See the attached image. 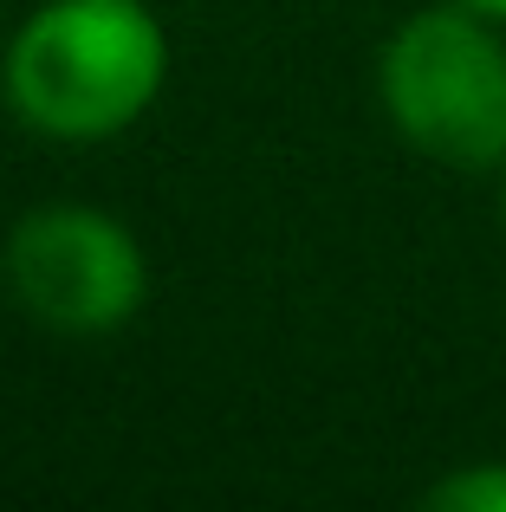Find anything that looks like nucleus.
I'll use <instances>...</instances> for the list:
<instances>
[{
	"label": "nucleus",
	"instance_id": "nucleus-1",
	"mask_svg": "<svg viewBox=\"0 0 506 512\" xmlns=\"http://www.w3.org/2000/svg\"><path fill=\"white\" fill-rule=\"evenodd\" d=\"M169 33L143 0H39L0 52V98L46 143H111L156 111Z\"/></svg>",
	"mask_w": 506,
	"mask_h": 512
},
{
	"label": "nucleus",
	"instance_id": "nucleus-2",
	"mask_svg": "<svg viewBox=\"0 0 506 512\" xmlns=\"http://www.w3.org/2000/svg\"><path fill=\"white\" fill-rule=\"evenodd\" d=\"M377 104L416 156L461 175L506 169V39L500 20L461 7H422L383 39Z\"/></svg>",
	"mask_w": 506,
	"mask_h": 512
},
{
	"label": "nucleus",
	"instance_id": "nucleus-3",
	"mask_svg": "<svg viewBox=\"0 0 506 512\" xmlns=\"http://www.w3.org/2000/svg\"><path fill=\"white\" fill-rule=\"evenodd\" d=\"M7 292L33 325L59 338H104L124 331L150 299L143 240L91 201H39L7 227L0 247Z\"/></svg>",
	"mask_w": 506,
	"mask_h": 512
},
{
	"label": "nucleus",
	"instance_id": "nucleus-4",
	"mask_svg": "<svg viewBox=\"0 0 506 512\" xmlns=\"http://www.w3.org/2000/svg\"><path fill=\"white\" fill-rule=\"evenodd\" d=\"M429 506H442V512H506V461H474V467H461V474L435 480Z\"/></svg>",
	"mask_w": 506,
	"mask_h": 512
},
{
	"label": "nucleus",
	"instance_id": "nucleus-5",
	"mask_svg": "<svg viewBox=\"0 0 506 512\" xmlns=\"http://www.w3.org/2000/svg\"><path fill=\"white\" fill-rule=\"evenodd\" d=\"M461 7H474V13H487V20L506 26V0H461Z\"/></svg>",
	"mask_w": 506,
	"mask_h": 512
},
{
	"label": "nucleus",
	"instance_id": "nucleus-6",
	"mask_svg": "<svg viewBox=\"0 0 506 512\" xmlns=\"http://www.w3.org/2000/svg\"><path fill=\"white\" fill-rule=\"evenodd\" d=\"M500 227H506V169H500Z\"/></svg>",
	"mask_w": 506,
	"mask_h": 512
}]
</instances>
